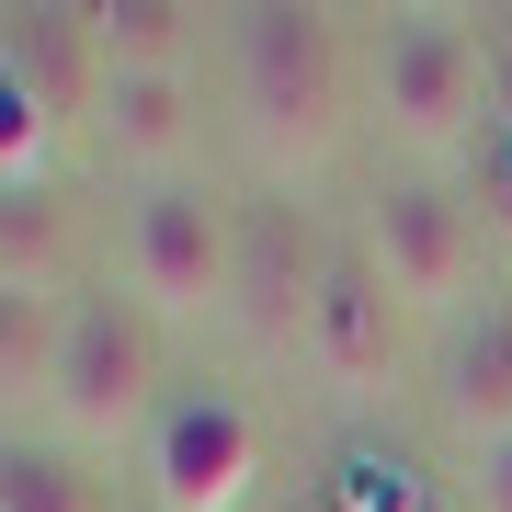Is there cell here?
<instances>
[{"mask_svg":"<svg viewBox=\"0 0 512 512\" xmlns=\"http://www.w3.org/2000/svg\"><path fill=\"white\" fill-rule=\"evenodd\" d=\"M478 92H490V57H478V35L456 12H410L387 23V57H376V103L387 126H399L410 148H444L478 114Z\"/></svg>","mask_w":512,"mask_h":512,"instance_id":"6","label":"cell"},{"mask_svg":"<svg viewBox=\"0 0 512 512\" xmlns=\"http://www.w3.org/2000/svg\"><path fill=\"white\" fill-rule=\"evenodd\" d=\"M148 490H160V512H239L262 490V421L217 387L171 399L148 421Z\"/></svg>","mask_w":512,"mask_h":512,"instance_id":"5","label":"cell"},{"mask_svg":"<svg viewBox=\"0 0 512 512\" xmlns=\"http://www.w3.org/2000/svg\"><path fill=\"white\" fill-rule=\"evenodd\" d=\"M160 342H148L137 308H114V296H80L69 308V342H57V387L46 410L69 421L80 444H126L137 421H160Z\"/></svg>","mask_w":512,"mask_h":512,"instance_id":"3","label":"cell"},{"mask_svg":"<svg viewBox=\"0 0 512 512\" xmlns=\"http://www.w3.org/2000/svg\"><path fill=\"white\" fill-rule=\"evenodd\" d=\"M490 103H501V126H512V57H490Z\"/></svg>","mask_w":512,"mask_h":512,"instance_id":"18","label":"cell"},{"mask_svg":"<svg viewBox=\"0 0 512 512\" xmlns=\"http://www.w3.org/2000/svg\"><path fill=\"white\" fill-rule=\"evenodd\" d=\"M444 433L478 444V456H501L512 444V308H478L456 342H444Z\"/></svg>","mask_w":512,"mask_h":512,"instance_id":"10","label":"cell"},{"mask_svg":"<svg viewBox=\"0 0 512 512\" xmlns=\"http://www.w3.org/2000/svg\"><path fill=\"white\" fill-rule=\"evenodd\" d=\"M308 353H319L342 387H387V376H399V296L376 285V262H365V251L330 262L319 319H308Z\"/></svg>","mask_w":512,"mask_h":512,"instance_id":"7","label":"cell"},{"mask_svg":"<svg viewBox=\"0 0 512 512\" xmlns=\"http://www.w3.org/2000/svg\"><path fill=\"white\" fill-rule=\"evenodd\" d=\"M478 512H512V444H501V456H478Z\"/></svg>","mask_w":512,"mask_h":512,"instance_id":"17","label":"cell"},{"mask_svg":"<svg viewBox=\"0 0 512 512\" xmlns=\"http://www.w3.org/2000/svg\"><path fill=\"white\" fill-rule=\"evenodd\" d=\"M194 23H205V12H183V0H103V12H92L103 80H183Z\"/></svg>","mask_w":512,"mask_h":512,"instance_id":"12","label":"cell"},{"mask_svg":"<svg viewBox=\"0 0 512 512\" xmlns=\"http://www.w3.org/2000/svg\"><path fill=\"white\" fill-rule=\"evenodd\" d=\"M0 512H103V501H92V478H80L69 456L12 444V456H0Z\"/></svg>","mask_w":512,"mask_h":512,"instance_id":"14","label":"cell"},{"mask_svg":"<svg viewBox=\"0 0 512 512\" xmlns=\"http://www.w3.org/2000/svg\"><path fill=\"white\" fill-rule=\"evenodd\" d=\"M330 512H444L433 478L410 456H387V444H342V467H330Z\"/></svg>","mask_w":512,"mask_h":512,"instance_id":"13","label":"cell"},{"mask_svg":"<svg viewBox=\"0 0 512 512\" xmlns=\"http://www.w3.org/2000/svg\"><path fill=\"white\" fill-rule=\"evenodd\" d=\"M239 114H251V148L274 171H319L330 137H342V57H330L319 12H239Z\"/></svg>","mask_w":512,"mask_h":512,"instance_id":"1","label":"cell"},{"mask_svg":"<svg viewBox=\"0 0 512 512\" xmlns=\"http://www.w3.org/2000/svg\"><path fill=\"white\" fill-rule=\"evenodd\" d=\"M319 285H330V262L308 251V228H296L285 205H262V217L239 228V319H251L262 342H296V330L319 319Z\"/></svg>","mask_w":512,"mask_h":512,"instance_id":"9","label":"cell"},{"mask_svg":"<svg viewBox=\"0 0 512 512\" xmlns=\"http://www.w3.org/2000/svg\"><path fill=\"white\" fill-rule=\"evenodd\" d=\"M478 205L512 228V126H490V137H478Z\"/></svg>","mask_w":512,"mask_h":512,"instance_id":"16","label":"cell"},{"mask_svg":"<svg viewBox=\"0 0 512 512\" xmlns=\"http://www.w3.org/2000/svg\"><path fill=\"white\" fill-rule=\"evenodd\" d=\"M0 262H12V296H57V194H12Z\"/></svg>","mask_w":512,"mask_h":512,"instance_id":"15","label":"cell"},{"mask_svg":"<svg viewBox=\"0 0 512 512\" xmlns=\"http://www.w3.org/2000/svg\"><path fill=\"white\" fill-rule=\"evenodd\" d=\"M365 262H376V285L399 296V308L444 319V308H467V285H478V217L444 183H387L365 205Z\"/></svg>","mask_w":512,"mask_h":512,"instance_id":"4","label":"cell"},{"mask_svg":"<svg viewBox=\"0 0 512 512\" xmlns=\"http://www.w3.org/2000/svg\"><path fill=\"white\" fill-rule=\"evenodd\" d=\"M0 80H12L23 103H46L57 126H69V114H103L92 12H12V35H0Z\"/></svg>","mask_w":512,"mask_h":512,"instance_id":"8","label":"cell"},{"mask_svg":"<svg viewBox=\"0 0 512 512\" xmlns=\"http://www.w3.org/2000/svg\"><path fill=\"white\" fill-rule=\"evenodd\" d=\"M103 148L126 171H183V148H194V80H103Z\"/></svg>","mask_w":512,"mask_h":512,"instance_id":"11","label":"cell"},{"mask_svg":"<svg viewBox=\"0 0 512 512\" xmlns=\"http://www.w3.org/2000/svg\"><path fill=\"white\" fill-rule=\"evenodd\" d=\"M126 274L160 319H217L239 308V228L205 183H148L126 228Z\"/></svg>","mask_w":512,"mask_h":512,"instance_id":"2","label":"cell"}]
</instances>
